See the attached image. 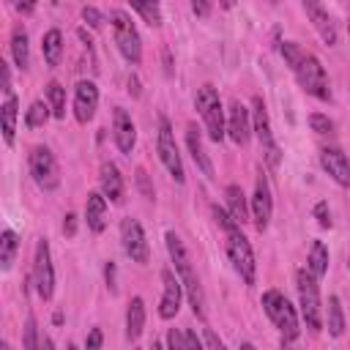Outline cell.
Returning <instances> with one entry per match:
<instances>
[{
    "label": "cell",
    "instance_id": "21",
    "mask_svg": "<svg viewBox=\"0 0 350 350\" xmlns=\"http://www.w3.org/2000/svg\"><path fill=\"white\" fill-rule=\"evenodd\" d=\"M85 221L90 232H104L107 227V197L104 191H90L85 202Z\"/></svg>",
    "mask_w": 350,
    "mask_h": 350
},
{
    "label": "cell",
    "instance_id": "41",
    "mask_svg": "<svg viewBox=\"0 0 350 350\" xmlns=\"http://www.w3.org/2000/svg\"><path fill=\"white\" fill-rule=\"evenodd\" d=\"M19 14H33L36 11V0H8Z\"/></svg>",
    "mask_w": 350,
    "mask_h": 350
},
{
    "label": "cell",
    "instance_id": "26",
    "mask_svg": "<svg viewBox=\"0 0 350 350\" xmlns=\"http://www.w3.org/2000/svg\"><path fill=\"white\" fill-rule=\"evenodd\" d=\"M11 57H14V66L19 71H25L30 66V46H27V30L22 25H16L11 30Z\"/></svg>",
    "mask_w": 350,
    "mask_h": 350
},
{
    "label": "cell",
    "instance_id": "15",
    "mask_svg": "<svg viewBox=\"0 0 350 350\" xmlns=\"http://www.w3.org/2000/svg\"><path fill=\"white\" fill-rule=\"evenodd\" d=\"M320 167L328 172V178L342 186V189H350V159L345 156L342 148H334V145H325L320 150Z\"/></svg>",
    "mask_w": 350,
    "mask_h": 350
},
{
    "label": "cell",
    "instance_id": "4",
    "mask_svg": "<svg viewBox=\"0 0 350 350\" xmlns=\"http://www.w3.org/2000/svg\"><path fill=\"white\" fill-rule=\"evenodd\" d=\"M262 309H265V314L271 317V323L276 325V331H279V336H282V345H293V342L301 336L295 306H293L279 290H265V293H262Z\"/></svg>",
    "mask_w": 350,
    "mask_h": 350
},
{
    "label": "cell",
    "instance_id": "33",
    "mask_svg": "<svg viewBox=\"0 0 350 350\" xmlns=\"http://www.w3.org/2000/svg\"><path fill=\"white\" fill-rule=\"evenodd\" d=\"M131 8H134L150 27H159V25H161V3H159V0H131Z\"/></svg>",
    "mask_w": 350,
    "mask_h": 350
},
{
    "label": "cell",
    "instance_id": "11",
    "mask_svg": "<svg viewBox=\"0 0 350 350\" xmlns=\"http://www.w3.org/2000/svg\"><path fill=\"white\" fill-rule=\"evenodd\" d=\"M249 208H252V221L260 232L268 230L271 224V213H273V197H271V186H268V175L262 172V167L257 170L254 178V191L249 197Z\"/></svg>",
    "mask_w": 350,
    "mask_h": 350
},
{
    "label": "cell",
    "instance_id": "43",
    "mask_svg": "<svg viewBox=\"0 0 350 350\" xmlns=\"http://www.w3.org/2000/svg\"><path fill=\"white\" fill-rule=\"evenodd\" d=\"M63 232H66L68 238L77 232V216H74V213H66V221H63Z\"/></svg>",
    "mask_w": 350,
    "mask_h": 350
},
{
    "label": "cell",
    "instance_id": "32",
    "mask_svg": "<svg viewBox=\"0 0 350 350\" xmlns=\"http://www.w3.org/2000/svg\"><path fill=\"white\" fill-rule=\"evenodd\" d=\"M167 347H172V350L202 347V342L197 339V334H194L191 328H170V334H167Z\"/></svg>",
    "mask_w": 350,
    "mask_h": 350
},
{
    "label": "cell",
    "instance_id": "46",
    "mask_svg": "<svg viewBox=\"0 0 350 350\" xmlns=\"http://www.w3.org/2000/svg\"><path fill=\"white\" fill-rule=\"evenodd\" d=\"M221 3V8H232L235 5V0H219Z\"/></svg>",
    "mask_w": 350,
    "mask_h": 350
},
{
    "label": "cell",
    "instance_id": "5",
    "mask_svg": "<svg viewBox=\"0 0 350 350\" xmlns=\"http://www.w3.org/2000/svg\"><path fill=\"white\" fill-rule=\"evenodd\" d=\"M320 279L309 271V268H298L295 271V287H298V306H301V317L306 323L309 331H320L323 328V304H320Z\"/></svg>",
    "mask_w": 350,
    "mask_h": 350
},
{
    "label": "cell",
    "instance_id": "48",
    "mask_svg": "<svg viewBox=\"0 0 350 350\" xmlns=\"http://www.w3.org/2000/svg\"><path fill=\"white\" fill-rule=\"evenodd\" d=\"M271 3H279V0H271Z\"/></svg>",
    "mask_w": 350,
    "mask_h": 350
},
{
    "label": "cell",
    "instance_id": "42",
    "mask_svg": "<svg viewBox=\"0 0 350 350\" xmlns=\"http://www.w3.org/2000/svg\"><path fill=\"white\" fill-rule=\"evenodd\" d=\"M0 77H3V90L11 93V71H8V63L0 60Z\"/></svg>",
    "mask_w": 350,
    "mask_h": 350
},
{
    "label": "cell",
    "instance_id": "24",
    "mask_svg": "<svg viewBox=\"0 0 350 350\" xmlns=\"http://www.w3.org/2000/svg\"><path fill=\"white\" fill-rule=\"evenodd\" d=\"M142 328H145V301L139 295H134L129 301V309H126V339L137 342Z\"/></svg>",
    "mask_w": 350,
    "mask_h": 350
},
{
    "label": "cell",
    "instance_id": "2",
    "mask_svg": "<svg viewBox=\"0 0 350 350\" xmlns=\"http://www.w3.org/2000/svg\"><path fill=\"white\" fill-rule=\"evenodd\" d=\"M213 219L216 224L224 230V238H227V257L235 268V273L246 282V284H254L257 279V262H254V252H252V243L246 241V235L241 232V224L230 216V211L213 205Z\"/></svg>",
    "mask_w": 350,
    "mask_h": 350
},
{
    "label": "cell",
    "instance_id": "14",
    "mask_svg": "<svg viewBox=\"0 0 350 350\" xmlns=\"http://www.w3.org/2000/svg\"><path fill=\"white\" fill-rule=\"evenodd\" d=\"M161 284H164V290H161V301H159V317L161 320H172L178 314V309H180V301H183L186 290H183V284H180V279H178V273L172 268L161 271Z\"/></svg>",
    "mask_w": 350,
    "mask_h": 350
},
{
    "label": "cell",
    "instance_id": "8",
    "mask_svg": "<svg viewBox=\"0 0 350 350\" xmlns=\"http://www.w3.org/2000/svg\"><path fill=\"white\" fill-rule=\"evenodd\" d=\"M109 25H112V36H115V44H118L120 55L131 66H139V60H142V38H139L131 16L126 11H112L109 14Z\"/></svg>",
    "mask_w": 350,
    "mask_h": 350
},
{
    "label": "cell",
    "instance_id": "23",
    "mask_svg": "<svg viewBox=\"0 0 350 350\" xmlns=\"http://www.w3.org/2000/svg\"><path fill=\"white\" fill-rule=\"evenodd\" d=\"M224 202H227L230 216H232L238 224H243V221H249V219H252V208H249V200H246V194H243V189H241V186L230 183V186L224 189Z\"/></svg>",
    "mask_w": 350,
    "mask_h": 350
},
{
    "label": "cell",
    "instance_id": "16",
    "mask_svg": "<svg viewBox=\"0 0 350 350\" xmlns=\"http://www.w3.org/2000/svg\"><path fill=\"white\" fill-rule=\"evenodd\" d=\"M98 109V88L93 79H79L74 88V118L77 123H90Z\"/></svg>",
    "mask_w": 350,
    "mask_h": 350
},
{
    "label": "cell",
    "instance_id": "6",
    "mask_svg": "<svg viewBox=\"0 0 350 350\" xmlns=\"http://www.w3.org/2000/svg\"><path fill=\"white\" fill-rule=\"evenodd\" d=\"M194 107L205 123V131L213 142H221L224 134H227V120H224V107H221V98H219V90L213 85H202L197 88L194 93Z\"/></svg>",
    "mask_w": 350,
    "mask_h": 350
},
{
    "label": "cell",
    "instance_id": "10",
    "mask_svg": "<svg viewBox=\"0 0 350 350\" xmlns=\"http://www.w3.org/2000/svg\"><path fill=\"white\" fill-rule=\"evenodd\" d=\"M27 170H30V178L36 180L38 189L55 191L60 186V167H57L55 153L46 145H36L27 153Z\"/></svg>",
    "mask_w": 350,
    "mask_h": 350
},
{
    "label": "cell",
    "instance_id": "47",
    "mask_svg": "<svg viewBox=\"0 0 350 350\" xmlns=\"http://www.w3.org/2000/svg\"><path fill=\"white\" fill-rule=\"evenodd\" d=\"M347 33H350V14H347Z\"/></svg>",
    "mask_w": 350,
    "mask_h": 350
},
{
    "label": "cell",
    "instance_id": "40",
    "mask_svg": "<svg viewBox=\"0 0 350 350\" xmlns=\"http://www.w3.org/2000/svg\"><path fill=\"white\" fill-rule=\"evenodd\" d=\"M104 345V334H101V328H93L90 334H88V339H85V347L88 350H98Z\"/></svg>",
    "mask_w": 350,
    "mask_h": 350
},
{
    "label": "cell",
    "instance_id": "9",
    "mask_svg": "<svg viewBox=\"0 0 350 350\" xmlns=\"http://www.w3.org/2000/svg\"><path fill=\"white\" fill-rule=\"evenodd\" d=\"M156 153L164 164V170L172 175L175 183H183L186 180V172H183V161H180V153H178V142H175V131L170 126V118L167 115H159V129H156Z\"/></svg>",
    "mask_w": 350,
    "mask_h": 350
},
{
    "label": "cell",
    "instance_id": "17",
    "mask_svg": "<svg viewBox=\"0 0 350 350\" xmlns=\"http://www.w3.org/2000/svg\"><path fill=\"white\" fill-rule=\"evenodd\" d=\"M252 112L241 104V101H232L230 109H227V137L235 142V145H246L249 137H252Z\"/></svg>",
    "mask_w": 350,
    "mask_h": 350
},
{
    "label": "cell",
    "instance_id": "31",
    "mask_svg": "<svg viewBox=\"0 0 350 350\" xmlns=\"http://www.w3.org/2000/svg\"><path fill=\"white\" fill-rule=\"evenodd\" d=\"M328 334L334 339H339L345 334V312H342V301L339 295H331L328 298Z\"/></svg>",
    "mask_w": 350,
    "mask_h": 350
},
{
    "label": "cell",
    "instance_id": "1",
    "mask_svg": "<svg viewBox=\"0 0 350 350\" xmlns=\"http://www.w3.org/2000/svg\"><path fill=\"white\" fill-rule=\"evenodd\" d=\"M279 52H282L284 63L290 66V71L295 74V79H298V85L304 88V93L314 96L317 101H331L328 74H325L323 63H320L312 52H306V49H304L301 44H295V41H282Z\"/></svg>",
    "mask_w": 350,
    "mask_h": 350
},
{
    "label": "cell",
    "instance_id": "27",
    "mask_svg": "<svg viewBox=\"0 0 350 350\" xmlns=\"http://www.w3.org/2000/svg\"><path fill=\"white\" fill-rule=\"evenodd\" d=\"M41 52H44V60L49 68H55L63 57V33L60 30H46L44 33V41H41Z\"/></svg>",
    "mask_w": 350,
    "mask_h": 350
},
{
    "label": "cell",
    "instance_id": "22",
    "mask_svg": "<svg viewBox=\"0 0 350 350\" xmlns=\"http://www.w3.org/2000/svg\"><path fill=\"white\" fill-rule=\"evenodd\" d=\"M98 180H101V191H104V197H107L109 202H120V200H123V194H126L123 178H120V170H118L112 161H104V164H101Z\"/></svg>",
    "mask_w": 350,
    "mask_h": 350
},
{
    "label": "cell",
    "instance_id": "36",
    "mask_svg": "<svg viewBox=\"0 0 350 350\" xmlns=\"http://www.w3.org/2000/svg\"><path fill=\"white\" fill-rule=\"evenodd\" d=\"M309 126H312V131H317V134H331V131H334V120H331L328 115H323V112H312V115H309Z\"/></svg>",
    "mask_w": 350,
    "mask_h": 350
},
{
    "label": "cell",
    "instance_id": "3",
    "mask_svg": "<svg viewBox=\"0 0 350 350\" xmlns=\"http://www.w3.org/2000/svg\"><path fill=\"white\" fill-rule=\"evenodd\" d=\"M164 243H167V254H170V260H172V265H175V273H178V279H180V284H183V290H186V298H189V304H191V312H194L197 317H202V314H205V295H202L200 276L194 273V265H191V257H189L183 241L170 230V232L164 235Z\"/></svg>",
    "mask_w": 350,
    "mask_h": 350
},
{
    "label": "cell",
    "instance_id": "45",
    "mask_svg": "<svg viewBox=\"0 0 350 350\" xmlns=\"http://www.w3.org/2000/svg\"><path fill=\"white\" fill-rule=\"evenodd\" d=\"M104 276H107V284H109V290L115 293V262H107V268H104Z\"/></svg>",
    "mask_w": 350,
    "mask_h": 350
},
{
    "label": "cell",
    "instance_id": "7",
    "mask_svg": "<svg viewBox=\"0 0 350 350\" xmlns=\"http://www.w3.org/2000/svg\"><path fill=\"white\" fill-rule=\"evenodd\" d=\"M252 131H254V137H257V142H260V153H262L265 164H268L271 170H279V164H282V150H279V145H276V137H273V131H271V118H268L265 101H262L260 96L252 98Z\"/></svg>",
    "mask_w": 350,
    "mask_h": 350
},
{
    "label": "cell",
    "instance_id": "18",
    "mask_svg": "<svg viewBox=\"0 0 350 350\" xmlns=\"http://www.w3.org/2000/svg\"><path fill=\"white\" fill-rule=\"evenodd\" d=\"M112 139H115V145H118V150L123 156H131V150L137 145V126H134L131 115L123 107H115V115H112Z\"/></svg>",
    "mask_w": 350,
    "mask_h": 350
},
{
    "label": "cell",
    "instance_id": "38",
    "mask_svg": "<svg viewBox=\"0 0 350 350\" xmlns=\"http://www.w3.org/2000/svg\"><path fill=\"white\" fill-rule=\"evenodd\" d=\"M82 19H85V22H88L93 30H98V27L104 25V16H101V14H98L93 5H85V8H82Z\"/></svg>",
    "mask_w": 350,
    "mask_h": 350
},
{
    "label": "cell",
    "instance_id": "12",
    "mask_svg": "<svg viewBox=\"0 0 350 350\" xmlns=\"http://www.w3.org/2000/svg\"><path fill=\"white\" fill-rule=\"evenodd\" d=\"M33 284L38 298L49 301L55 293V268H52V254H49V243L41 238L36 243V257H33Z\"/></svg>",
    "mask_w": 350,
    "mask_h": 350
},
{
    "label": "cell",
    "instance_id": "29",
    "mask_svg": "<svg viewBox=\"0 0 350 350\" xmlns=\"http://www.w3.org/2000/svg\"><path fill=\"white\" fill-rule=\"evenodd\" d=\"M16 249H19V238L14 230H3L0 235V268L8 271L14 265V257H16Z\"/></svg>",
    "mask_w": 350,
    "mask_h": 350
},
{
    "label": "cell",
    "instance_id": "20",
    "mask_svg": "<svg viewBox=\"0 0 350 350\" xmlns=\"http://www.w3.org/2000/svg\"><path fill=\"white\" fill-rule=\"evenodd\" d=\"M186 148H189V153H191V159H194L197 170H200L208 180H213V178H216V172H213V161H211V156L205 153V145H202L200 129H197L194 123H189V126H186Z\"/></svg>",
    "mask_w": 350,
    "mask_h": 350
},
{
    "label": "cell",
    "instance_id": "37",
    "mask_svg": "<svg viewBox=\"0 0 350 350\" xmlns=\"http://www.w3.org/2000/svg\"><path fill=\"white\" fill-rule=\"evenodd\" d=\"M314 219H317V224L323 227V230H328L334 221H331V211H328V202H317L314 205Z\"/></svg>",
    "mask_w": 350,
    "mask_h": 350
},
{
    "label": "cell",
    "instance_id": "13",
    "mask_svg": "<svg viewBox=\"0 0 350 350\" xmlns=\"http://www.w3.org/2000/svg\"><path fill=\"white\" fill-rule=\"evenodd\" d=\"M120 243H123V252L131 257V262H139L145 265L150 260V246H148V238H145V230L137 219L126 216L120 221Z\"/></svg>",
    "mask_w": 350,
    "mask_h": 350
},
{
    "label": "cell",
    "instance_id": "28",
    "mask_svg": "<svg viewBox=\"0 0 350 350\" xmlns=\"http://www.w3.org/2000/svg\"><path fill=\"white\" fill-rule=\"evenodd\" d=\"M306 268H309L317 279H323V276H325V271H328V249H325V243H323V241H312Z\"/></svg>",
    "mask_w": 350,
    "mask_h": 350
},
{
    "label": "cell",
    "instance_id": "30",
    "mask_svg": "<svg viewBox=\"0 0 350 350\" xmlns=\"http://www.w3.org/2000/svg\"><path fill=\"white\" fill-rule=\"evenodd\" d=\"M46 101H49V109H52V118L63 120L66 118V88L60 82H49L46 85Z\"/></svg>",
    "mask_w": 350,
    "mask_h": 350
},
{
    "label": "cell",
    "instance_id": "39",
    "mask_svg": "<svg viewBox=\"0 0 350 350\" xmlns=\"http://www.w3.org/2000/svg\"><path fill=\"white\" fill-rule=\"evenodd\" d=\"M191 11H194V16L205 19V16H211V11H213V0H191Z\"/></svg>",
    "mask_w": 350,
    "mask_h": 350
},
{
    "label": "cell",
    "instance_id": "34",
    "mask_svg": "<svg viewBox=\"0 0 350 350\" xmlns=\"http://www.w3.org/2000/svg\"><path fill=\"white\" fill-rule=\"evenodd\" d=\"M49 115H52V109H49L44 101H33V104L27 107V112H25V126H27V129H38V126L46 123Z\"/></svg>",
    "mask_w": 350,
    "mask_h": 350
},
{
    "label": "cell",
    "instance_id": "44",
    "mask_svg": "<svg viewBox=\"0 0 350 350\" xmlns=\"http://www.w3.org/2000/svg\"><path fill=\"white\" fill-rule=\"evenodd\" d=\"M202 334H205V347H221V339L211 328H202Z\"/></svg>",
    "mask_w": 350,
    "mask_h": 350
},
{
    "label": "cell",
    "instance_id": "35",
    "mask_svg": "<svg viewBox=\"0 0 350 350\" xmlns=\"http://www.w3.org/2000/svg\"><path fill=\"white\" fill-rule=\"evenodd\" d=\"M22 347H25V350H38V347H41V339H38V325H36V317H33V314L27 317V325H25V339H22Z\"/></svg>",
    "mask_w": 350,
    "mask_h": 350
},
{
    "label": "cell",
    "instance_id": "19",
    "mask_svg": "<svg viewBox=\"0 0 350 350\" xmlns=\"http://www.w3.org/2000/svg\"><path fill=\"white\" fill-rule=\"evenodd\" d=\"M304 3V11H306V19L312 22V27L317 30V36L328 44V46H334L336 44V25H334V19H331V14L325 11V5L320 3V0H301Z\"/></svg>",
    "mask_w": 350,
    "mask_h": 350
},
{
    "label": "cell",
    "instance_id": "25",
    "mask_svg": "<svg viewBox=\"0 0 350 350\" xmlns=\"http://www.w3.org/2000/svg\"><path fill=\"white\" fill-rule=\"evenodd\" d=\"M16 118H19V101H16L14 93H8L5 101H3V107H0V123H3V139H5V145H14Z\"/></svg>",
    "mask_w": 350,
    "mask_h": 350
}]
</instances>
